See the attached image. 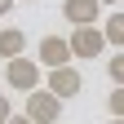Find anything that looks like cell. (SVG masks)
Wrapping results in <instances>:
<instances>
[{
	"mask_svg": "<svg viewBox=\"0 0 124 124\" xmlns=\"http://www.w3.org/2000/svg\"><path fill=\"white\" fill-rule=\"evenodd\" d=\"M40 80H44L40 62H31L27 53L13 58V62H5V84H9V89H18V93H36V89H44Z\"/></svg>",
	"mask_w": 124,
	"mask_h": 124,
	"instance_id": "cell-1",
	"label": "cell"
},
{
	"mask_svg": "<svg viewBox=\"0 0 124 124\" xmlns=\"http://www.w3.org/2000/svg\"><path fill=\"white\" fill-rule=\"evenodd\" d=\"M22 115H31L36 124H58V115H62V98L58 93H49V89H36V93H27V111Z\"/></svg>",
	"mask_w": 124,
	"mask_h": 124,
	"instance_id": "cell-2",
	"label": "cell"
},
{
	"mask_svg": "<svg viewBox=\"0 0 124 124\" xmlns=\"http://www.w3.org/2000/svg\"><path fill=\"white\" fill-rule=\"evenodd\" d=\"M36 62L44 71H53V67H71V40L67 36H44L36 44Z\"/></svg>",
	"mask_w": 124,
	"mask_h": 124,
	"instance_id": "cell-3",
	"label": "cell"
},
{
	"mask_svg": "<svg viewBox=\"0 0 124 124\" xmlns=\"http://www.w3.org/2000/svg\"><path fill=\"white\" fill-rule=\"evenodd\" d=\"M67 40H71V58H102V49H106L102 27H75Z\"/></svg>",
	"mask_w": 124,
	"mask_h": 124,
	"instance_id": "cell-4",
	"label": "cell"
},
{
	"mask_svg": "<svg viewBox=\"0 0 124 124\" xmlns=\"http://www.w3.org/2000/svg\"><path fill=\"white\" fill-rule=\"evenodd\" d=\"M44 89H49V93H58V98L67 102V98H75V93L84 89V75L75 71V67H53L49 75H44Z\"/></svg>",
	"mask_w": 124,
	"mask_h": 124,
	"instance_id": "cell-5",
	"label": "cell"
},
{
	"mask_svg": "<svg viewBox=\"0 0 124 124\" xmlns=\"http://www.w3.org/2000/svg\"><path fill=\"white\" fill-rule=\"evenodd\" d=\"M62 18L71 27H98L102 22V5L98 0H62Z\"/></svg>",
	"mask_w": 124,
	"mask_h": 124,
	"instance_id": "cell-6",
	"label": "cell"
},
{
	"mask_svg": "<svg viewBox=\"0 0 124 124\" xmlns=\"http://www.w3.org/2000/svg\"><path fill=\"white\" fill-rule=\"evenodd\" d=\"M22 53H27V31L22 27H5V31H0V58L13 62V58H22Z\"/></svg>",
	"mask_w": 124,
	"mask_h": 124,
	"instance_id": "cell-7",
	"label": "cell"
},
{
	"mask_svg": "<svg viewBox=\"0 0 124 124\" xmlns=\"http://www.w3.org/2000/svg\"><path fill=\"white\" fill-rule=\"evenodd\" d=\"M102 36H106V44H115V49H124V9H115L111 18L102 22Z\"/></svg>",
	"mask_w": 124,
	"mask_h": 124,
	"instance_id": "cell-8",
	"label": "cell"
},
{
	"mask_svg": "<svg viewBox=\"0 0 124 124\" xmlns=\"http://www.w3.org/2000/svg\"><path fill=\"white\" fill-rule=\"evenodd\" d=\"M106 75H111V84H115V89L124 84V49H120V53H115L111 62H106Z\"/></svg>",
	"mask_w": 124,
	"mask_h": 124,
	"instance_id": "cell-9",
	"label": "cell"
},
{
	"mask_svg": "<svg viewBox=\"0 0 124 124\" xmlns=\"http://www.w3.org/2000/svg\"><path fill=\"white\" fill-rule=\"evenodd\" d=\"M106 111H111V120H124V84L111 89V98H106Z\"/></svg>",
	"mask_w": 124,
	"mask_h": 124,
	"instance_id": "cell-10",
	"label": "cell"
},
{
	"mask_svg": "<svg viewBox=\"0 0 124 124\" xmlns=\"http://www.w3.org/2000/svg\"><path fill=\"white\" fill-rule=\"evenodd\" d=\"M9 115H13V106H9V98L0 93V124H9Z\"/></svg>",
	"mask_w": 124,
	"mask_h": 124,
	"instance_id": "cell-11",
	"label": "cell"
},
{
	"mask_svg": "<svg viewBox=\"0 0 124 124\" xmlns=\"http://www.w3.org/2000/svg\"><path fill=\"white\" fill-rule=\"evenodd\" d=\"M9 124H36L31 115H9Z\"/></svg>",
	"mask_w": 124,
	"mask_h": 124,
	"instance_id": "cell-12",
	"label": "cell"
},
{
	"mask_svg": "<svg viewBox=\"0 0 124 124\" xmlns=\"http://www.w3.org/2000/svg\"><path fill=\"white\" fill-rule=\"evenodd\" d=\"M9 9H13V0H0V18H5V13H9Z\"/></svg>",
	"mask_w": 124,
	"mask_h": 124,
	"instance_id": "cell-13",
	"label": "cell"
},
{
	"mask_svg": "<svg viewBox=\"0 0 124 124\" xmlns=\"http://www.w3.org/2000/svg\"><path fill=\"white\" fill-rule=\"evenodd\" d=\"M98 5H120V0H98Z\"/></svg>",
	"mask_w": 124,
	"mask_h": 124,
	"instance_id": "cell-14",
	"label": "cell"
},
{
	"mask_svg": "<svg viewBox=\"0 0 124 124\" xmlns=\"http://www.w3.org/2000/svg\"><path fill=\"white\" fill-rule=\"evenodd\" d=\"M111 124H124V120H111Z\"/></svg>",
	"mask_w": 124,
	"mask_h": 124,
	"instance_id": "cell-15",
	"label": "cell"
}]
</instances>
